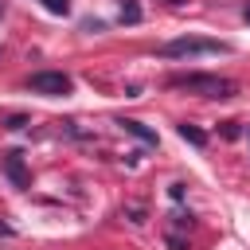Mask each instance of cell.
Segmentation results:
<instances>
[{"mask_svg": "<svg viewBox=\"0 0 250 250\" xmlns=\"http://www.w3.org/2000/svg\"><path fill=\"white\" fill-rule=\"evenodd\" d=\"M70 74H62V70H35L31 78H27V90L31 94H47V98H59V94H70Z\"/></svg>", "mask_w": 250, "mask_h": 250, "instance_id": "3957f363", "label": "cell"}, {"mask_svg": "<svg viewBox=\"0 0 250 250\" xmlns=\"http://www.w3.org/2000/svg\"><path fill=\"white\" fill-rule=\"evenodd\" d=\"M172 90H188L195 98H238V82L234 78H223V74H172L168 78Z\"/></svg>", "mask_w": 250, "mask_h": 250, "instance_id": "6da1fadb", "label": "cell"}, {"mask_svg": "<svg viewBox=\"0 0 250 250\" xmlns=\"http://www.w3.org/2000/svg\"><path fill=\"white\" fill-rule=\"evenodd\" d=\"M242 20H246V23H250V0H246V4H242Z\"/></svg>", "mask_w": 250, "mask_h": 250, "instance_id": "9a60e30c", "label": "cell"}, {"mask_svg": "<svg viewBox=\"0 0 250 250\" xmlns=\"http://www.w3.org/2000/svg\"><path fill=\"white\" fill-rule=\"evenodd\" d=\"M0 12H4V4H0Z\"/></svg>", "mask_w": 250, "mask_h": 250, "instance_id": "ac0fdd59", "label": "cell"}, {"mask_svg": "<svg viewBox=\"0 0 250 250\" xmlns=\"http://www.w3.org/2000/svg\"><path fill=\"white\" fill-rule=\"evenodd\" d=\"M168 4H172V8H180V4H184V0H168Z\"/></svg>", "mask_w": 250, "mask_h": 250, "instance_id": "e0dca14e", "label": "cell"}, {"mask_svg": "<svg viewBox=\"0 0 250 250\" xmlns=\"http://www.w3.org/2000/svg\"><path fill=\"white\" fill-rule=\"evenodd\" d=\"M0 234H12V227H8V223H0Z\"/></svg>", "mask_w": 250, "mask_h": 250, "instance_id": "2e32d148", "label": "cell"}, {"mask_svg": "<svg viewBox=\"0 0 250 250\" xmlns=\"http://www.w3.org/2000/svg\"><path fill=\"white\" fill-rule=\"evenodd\" d=\"M117 20H121V23H141V4H137V0H121Z\"/></svg>", "mask_w": 250, "mask_h": 250, "instance_id": "52a82bcc", "label": "cell"}, {"mask_svg": "<svg viewBox=\"0 0 250 250\" xmlns=\"http://www.w3.org/2000/svg\"><path fill=\"white\" fill-rule=\"evenodd\" d=\"M176 133H180L188 145H195V148H203V145H207V133H203V129H195V125H188V121H184V125H176Z\"/></svg>", "mask_w": 250, "mask_h": 250, "instance_id": "8992f818", "label": "cell"}, {"mask_svg": "<svg viewBox=\"0 0 250 250\" xmlns=\"http://www.w3.org/2000/svg\"><path fill=\"white\" fill-rule=\"evenodd\" d=\"M51 16H70V0H39Z\"/></svg>", "mask_w": 250, "mask_h": 250, "instance_id": "9c48e42d", "label": "cell"}, {"mask_svg": "<svg viewBox=\"0 0 250 250\" xmlns=\"http://www.w3.org/2000/svg\"><path fill=\"white\" fill-rule=\"evenodd\" d=\"M168 195H172V199L180 203V199L188 195V184H184V180H176V184H168Z\"/></svg>", "mask_w": 250, "mask_h": 250, "instance_id": "4fadbf2b", "label": "cell"}, {"mask_svg": "<svg viewBox=\"0 0 250 250\" xmlns=\"http://www.w3.org/2000/svg\"><path fill=\"white\" fill-rule=\"evenodd\" d=\"M164 242H168L172 250H191V246H188V238H184L180 230H168V234H164Z\"/></svg>", "mask_w": 250, "mask_h": 250, "instance_id": "8fae6325", "label": "cell"}, {"mask_svg": "<svg viewBox=\"0 0 250 250\" xmlns=\"http://www.w3.org/2000/svg\"><path fill=\"white\" fill-rule=\"evenodd\" d=\"M4 125H8V129H23L27 117H23V113H12V117H4Z\"/></svg>", "mask_w": 250, "mask_h": 250, "instance_id": "5bb4252c", "label": "cell"}, {"mask_svg": "<svg viewBox=\"0 0 250 250\" xmlns=\"http://www.w3.org/2000/svg\"><path fill=\"white\" fill-rule=\"evenodd\" d=\"M234 47L223 39H199V35H184V39H168L156 47L160 59H195V55H230Z\"/></svg>", "mask_w": 250, "mask_h": 250, "instance_id": "7a4b0ae2", "label": "cell"}, {"mask_svg": "<svg viewBox=\"0 0 250 250\" xmlns=\"http://www.w3.org/2000/svg\"><path fill=\"white\" fill-rule=\"evenodd\" d=\"M117 125H121L125 133H133L137 141H145V145H156V133H152L148 125H141V121H133V117H117Z\"/></svg>", "mask_w": 250, "mask_h": 250, "instance_id": "5b68a950", "label": "cell"}, {"mask_svg": "<svg viewBox=\"0 0 250 250\" xmlns=\"http://www.w3.org/2000/svg\"><path fill=\"white\" fill-rule=\"evenodd\" d=\"M219 133H223L227 141H234V137H238L242 129H238V121H223V125H219Z\"/></svg>", "mask_w": 250, "mask_h": 250, "instance_id": "7c38bea8", "label": "cell"}, {"mask_svg": "<svg viewBox=\"0 0 250 250\" xmlns=\"http://www.w3.org/2000/svg\"><path fill=\"white\" fill-rule=\"evenodd\" d=\"M191 227H195V215L191 211H176L172 215V230H191Z\"/></svg>", "mask_w": 250, "mask_h": 250, "instance_id": "ba28073f", "label": "cell"}, {"mask_svg": "<svg viewBox=\"0 0 250 250\" xmlns=\"http://www.w3.org/2000/svg\"><path fill=\"white\" fill-rule=\"evenodd\" d=\"M125 215H129V223H137V227H141V223L148 219V211H145V203H129V207H125Z\"/></svg>", "mask_w": 250, "mask_h": 250, "instance_id": "30bf717a", "label": "cell"}, {"mask_svg": "<svg viewBox=\"0 0 250 250\" xmlns=\"http://www.w3.org/2000/svg\"><path fill=\"white\" fill-rule=\"evenodd\" d=\"M0 164H4V172H8V180H12L16 188H27V168H23V152L8 148V152L0 156Z\"/></svg>", "mask_w": 250, "mask_h": 250, "instance_id": "277c9868", "label": "cell"}]
</instances>
